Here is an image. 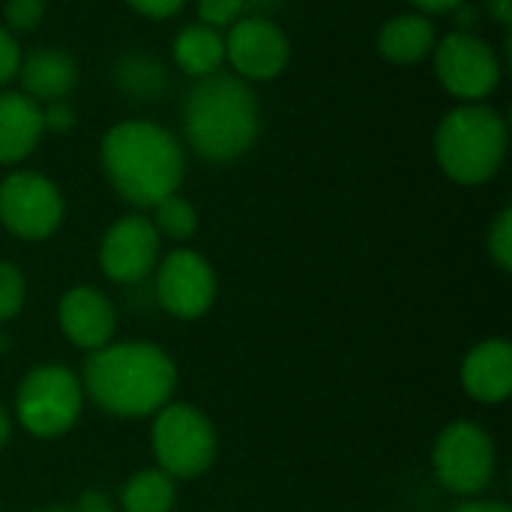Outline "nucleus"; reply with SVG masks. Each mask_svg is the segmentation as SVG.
Returning a JSON list of instances; mask_svg holds the SVG:
<instances>
[{
  "label": "nucleus",
  "instance_id": "nucleus-3",
  "mask_svg": "<svg viewBox=\"0 0 512 512\" xmlns=\"http://www.w3.org/2000/svg\"><path fill=\"white\" fill-rule=\"evenodd\" d=\"M183 126L192 150L207 162H234L258 138L255 93L237 75L198 78L186 96Z\"/></svg>",
  "mask_w": 512,
  "mask_h": 512
},
{
  "label": "nucleus",
  "instance_id": "nucleus-1",
  "mask_svg": "<svg viewBox=\"0 0 512 512\" xmlns=\"http://www.w3.org/2000/svg\"><path fill=\"white\" fill-rule=\"evenodd\" d=\"M84 396L114 417H150L177 387L174 360L153 342H108L81 369Z\"/></svg>",
  "mask_w": 512,
  "mask_h": 512
},
{
  "label": "nucleus",
  "instance_id": "nucleus-30",
  "mask_svg": "<svg viewBox=\"0 0 512 512\" xmlns=\"http://www.w3.org/2000/svg\"><path fill=\"white\" fill-rule=\"evenodd\" d=\"M453 512H512L507 504H501V501H468V504H462V507H456Z\"/></svg>",
  "mask_w": 512,
  "mask_h": 512
},
{
  "label": "nucleus",
  "instance_id": "nucleus-35",
  "mask_svg": "<svg viewBox=\"0 0 512 512\" xmlns=\"http://www.w3.org/2000/svg\"><path fill=\"white\" fill-rule=\"evenodd\" d=\"M39 512H72L69 507H48V510H39Z\"/></svg>",
  "mask_w": 512,
  "mask_h": 512
},
{
  "label": "nucleus",
  "instance_id": "nucleus-28",
  "mask_svg": "<svg viewBox=\"0 0 512 512\" xmlns=\"http://www.w3.org/2000/svg\"><path fill=\"white\" fill-rule=\"evenodd\" d=\"M126 3L147 18H171L183 9L186 0H126Z\"/></svg>",
  "mask_w": 512,
  "mask_h": 512
},
{
  "label": "nucleus",
  "instance_id": "nucleus-13",
  "mask_svg": "<svg viewBox=\"0 0 512 512\" xmlns=\"http://www.w3.org/2000/svg\"><path fill=\"white\" fill-rule=\"evenodd\" d=\"M57 324L63 336L78 351H99L114 339L117 330V312L111 300L93 288V285H75L60 297L57 306Z\"/></svg>",
  "mask_w": 512,
  "mask_h": 512
},
{
  "label": "nucleus",
  "instance_id": "nucleus-26",
  "mask_svg": "<svg viewBox=\"0 0 512 512\" xmlns=\"http://www.w3.org/2000/svg\"><path fill=\"white\" fill-rule=\"evenodd\" d=\"M18 63H21L18 42L12 39V33L6 27H0V87L18 72Z\"/></svg>",
  "mask_w": 512,
  "mask_h": 512
},
{
  "label": "nucleus",
  "instance_id": "nucleus-27",
  "mask_svg": "<svg viewBox=\"0 0 512 512\" xmlns=\"http://www.w3.org/2000/svg\"><path fill=\"white\" fill-rule=\"evenodd\" d=\"M42 123H45V129L66 132V129L75 126V114H72V108L66 105V99H57V102H48V108L42 111Z\"/></svg>",
  "mask_w": 512,
  "mask_h": 512
},
{
  "label": "nucleus",
  "instance_id": "nucleus-15",
  "mask_svg": "<svg viewBox=\"0 0 512 512\" xmlns=\"http://www.w3.org/2000/svg\"><path fill=\"white\" fill-rule=\"evenodd\" d=\"M24 96L33 102H57L66 99L78 81V66L63 48H36L18 63Z\"/></svg>",
  "mask_w": 512,
  "mask_h": 512
},
{
  "label": "nucleus",
  "instance_id": "nucleus-12",
  "mask_svg": "<svg viewBox=\"0 0 512 512\" xmlns=\"http://www.w3.org/2000/svg\"><path fill=\"white\" fill-rule=\"evenodd\" d=\"M225 57L234 72L249 81L276 78L288 63V39L285 33L264 15H246L231 24L225 39Z\"/></svg>",
  "mask_w": 512,
  "mask_h": 512
},
{
  "label": "nucleus",
  "instance_id": "nucleus-8",
  "mask_svg": "<svg viewBox=\"0 0 512 512\" xmlns=\"http://www.w3.org/2000/svg\"><path fill=\"white\" fill-rule=\"evenodd\" d=\"M63 222L60 189L36 174L15 171L0 183V225L21 240H45Z\"/></svg>",
  "mask_w": 512,
  "mask_h": 512
},
{
  "label": "nucleus",
  "instance_id": "nucleus-20",
  "mask_svg": "<svg viewBox=\"0 0 512 512\" xmlns=\"http://www.w3.org/2000/svg\"><path fill=\"white\" fill-rule=\"evenodd\" d=\"M117 84L135 99H156L165 90V69L147 54H129L117 66Z\"/></svg>",
  "mask_w": 512,
  "mask_h": 512
},
{
  "label": "nucleus",
  "instance_id": "nucleus-21",
  "mask_svg": "<svg viewBox=\"0 0 512 512\" xmlns=\"http://www.w3.org/2000/svg\"><path fill=\"white\" fill-rule=\"evenodd\" d=\"M150 222H153L156 234H162V237H168L174 243H183L198 231L195 207L186 198H180L177 192L153 204V219Z\"/></svg>",
  "mask_w": 512,
  "mask_h": 512
},
{
  "label": "nucleus",
  "instance_id": "nucleus-23",
  "mask_svg": "<svg viewBox=\"0 0 512 512\" xmlns=\"http://www.w3.org/2000/svg\"><path fill=\"white\" fill-rule=\"evenodd\" d=\"M489 258L495 261L498 270L510 273L512 270V210L504 207L498 219L489 228Z\"/></svg>",
  "mask_w": 512,
  "mask_h": 512
},
{
  "label": "nucleus",
  "instance_id": "nucleus-33",
  "mask_svg": "<svg viewBox=\"0 0 512 512\" xmlns=\"http://www.w3.org/2000/svg\"><path fill=\"white\" fill-rule=\"evenodd\" d=\"M9 435H12V420H9V411H6V408L0 405V450L6 447Z\"/></svg>",
  "mask_w": 512,
  "mask_h": 512
},
{
  "label": "nucleus",
  "instance_id": "nucleus-5",
  "mask_svg": "<svg viewBox=\"0 0 512 512\" xmlns=\"http://www.w3.org/2000/svg\"><path fill=\"white\" fill-rule=\"evenodd\" d=\"M84 405L81 378L60 363H42L24 375L15 393V417L36 438L66 435Z\"/></svg>",
  "mask_w": 512,
  "mask_h": 512
},
{
  "label": "nucleus",
  "instance_id": "nucleus-22",
  "mask_svg": "<svg viewBox=\"0 0 512 512\" xmlns=\"http://www.w3.org/2000/svg\"><path fill=\"white\" fill-rule=\"evenodd\" d=\"M24 297H27V282L21 270L9 261H0V324L18 318V312L24 309Z\"/></svg>",
  "mask_w": 512,
  "mask_h": 512
},
{
  "label": "nucleus",
  "instance_id": "nucleus-32",
  "mask_svg": "<svg viewBox=\"0 0 512 512\" xmlns=\"http://www.w3.org/2000/svg\"><path fill=\"white\" fill-rule=\"evenodd\" d=\"M510 3L512 0H492V6H489L492 15H495L501 24H510Z\"/></svg>",
  "mask_w": 512,
  "mask_h": 512
},
{
  "label": "nucleus",
  "instance_id": "nucleus-7",
  "mask_svg": "<svg viewBox=\"0 0 512 512\" xmlns=\"http://www.w3.org/2000/svg\"><path fill=\"white\" fill-rule=\"evenodd\" d=\"M495 468H498L495 441L483 426L471 420H459L450 423L435 438L432 471L447 492L462 498H477L492 486Z\"/></svg>",
  "mask_w": 512,
  "mask_h": 512
},
{
  "label": "nucleus",
  "instance_id": "nucleus-19",
  "mask_svg": "<svg viewBox=\"0 0 512 512\" xmlns=\"http://www.w3.org/2000/svg\"><path fill=\"white\" fill-rule=\"evenodd\" d=\"M177 504V480L162 468H147L132 474L120 489L123 512H171Z\"/></svg>",
  "mask_w": 512,
  "mask_h": 512
},
{
  "label": "nucleus",
  "instance_id": "nucleus-31",
  "mask_svg": "<svg viewBox=\"0 0 512 512\" xmlns=\"http://www.w3.org/2000/svg\"><path fill=\"white\" fill-rule=\"evenodd\" d=\"M417 9H423V12H450V9H456L462 0H411Z\"/></svg>",
  "mask_w": 512,
  "mask_h": 512
},
{
  "label": "nucleus",
  "instance_id": "nucleus-2",
  "mask_svg": "<svg viewBox=\"0 0 512 512\" xmlns=\"http://www.w3.org/2000/svg\"><path fill=\"white\" fill-rule=\"evenodd\" d=\"M102 168L117 195L135 207H153L183 183V150L177 138L147 120H126L102 138Z\"/></svg>",
  "mask_w": 512,
  "mask_h": 512
},
{
  "label": "nucleus",
  "instance_id": "nucleus-29",
  "mask_svg": "<svg viewBox=\"0 0 512 512\" xmlns=\"http://www.w3.org/2000/svg\"><path fill=\"white\" fill-rule=\"evenodd\" d=\"M72 512H117L114 510V501L108 498V495H102V492H96V489H90V492H81L78 495V501H75V507H69Z\"/></svg>",
  "mask_w": 512,
  "mask_h": 512
},
{
  "label": "nucleus",
  "instance_id": "nucleus-9",
  "mask_svg": "<svg viewBox=\"0 0 512 512\" xmlns=\"http://www.w3.org/2000/svg\"><path fill=\"white\" fill-rule=\"evenodd\" d=\"M156 300L180 321L207 315L216 300V273L210 261L192 249L168 252L156 267Z\"/></svg>",
  "mask_w": 512,
  "mask_h": 512
},
{
  "label": "nucleus",
  "instance_id": "nucleus-18",
  "mask_svg": "<svg viewBox=\"0 0 512 512\" xmlns=\"http://www.w3.org/2000/svg\"><path fill=\"white\" fill-rule=\"evenodd\" d=\"M174 60L186 75L207 78L219 72L225 60V39L219 30L207 24H189L177 39H174Z\"/></svg>",
  "mask_w": 512,
  "mask_h": 512
},
{
  "label": "nucleus",
  "instance_id": "nucleus-24",
  "mask_svg": "<svg viewBox=\"0 0 512 512\" xmlns=\"http://www.w3.org/2000/svg\"><path fill=\"white\" fill-rule=\"evenodd\" d=\"M42 15H45V0H6L3 6L6 30H18V33L36 30Z\"/></svg>",
  "mask_w": 512,
  "mask_h": 512
},
{
  "label": "nucleus",
  "instance_id": "nucleus-11",
  "mask_svg": "<svg viewBox=\"0 0 512 512\" xmlns=\"http://www.w3.org/2000/svg\"><path fill=\"white\" fill-rule=\"evenodd\" d=\"M159 264V234L147 216L117 219L99 243V267L117 285H135Z\"/></svg>",
  "mask_w": 512,
  "mask_h": 512
},
{
  "label": "nucleus",
  "instance_id": "nucleus-6",
  "mask_svg": "<svg viewBox=\"0 0 512 512\" xmlns=\"http://www.w3.org/2000/svg\"><path fill=\"white\" fill-rule=\"evenodd\" d=\"M150 447L156 465L174 480H192L216 462V429L195 405H165L153 417Z\"/></svg>",
  "mask_w": 512,
  "mask_h": 512
},
{
  "label": "nucleus",
  "instance_id": "nucleus-4",
  "mask_svg": "<svg viewBox=\"0 0 512 512\" xmlns=\"http://www.w3.org/2000/svg\"><path fill=\"white\" fill-rule=\"evenodd\" d=\"M507 153V120L489 105L450 111L435 132V156L444 174L465 186L492 180Z\"/></svg>",
  "mask_w": 512,
  "mask_h": 512
},
{
  "label": "nucleus",
  "instance_id": "nucleus-25",
  "mask_svg": "<svg viewBox=\"0 0 512 512\" xmlns=\"http://www.w3.org/2000/svg\"><path fill=\"white\" fill-rule=\"evenodd\" d=\"M243 0H198V15L201 24L219 30V27H231L240 15H243Z\"/></svg>",
  "mask_w": 512,
  "mask_h": 512
},
{
  "label": "nucleus",
  "instance_id": "nucleus-10",
  "mask_svg": "<svg viewBox=\"0 0 512 512\" xmlns=\"http://www.w3.org/2000/svg\"><path fill=\"white\" fill-rule=\"evenodd\" d=\"M435 69L447 93L465 102L486 99L501 81V63L495 51L474 33H450L441 39Z\"/></svg>",
  "mask_w": 512,
  "mask_h": 512
},
{
  "label": "nucleus",
  "instance_id": "nucleus-17",
  "mask_svg": "<svg viewBox=\"0 0 512 512\" xmlns=\"http://www.w3.org/2000/svg\"><path fill=\"white\" fill-rule=\"evenodd\" d=\"M435 48V24L426 15H396L378 33V51L390 63H417Z\"/></svg>",
  "mask_w": 512,
  "mask_h": 512
},
{
  "label": "nucleus",
  "instance_id": "nucleus-16",
  "mask_svg": "<svg viewBox=\"0 0 512 512\" xmlns=\"http://www.w3.org/2000/svg\"><path fill=\"white\" fill-rule=\"evenodd\" d=\"M45 132L42 108L24 93H0V162L12 165L33 153Z\"/></svg>",
  "mask_w": 512,
  "mask_h": 512
},
{
  "label": "nucleus",
  "instance_id": "nucleus-14",
  "mask_svg": "<svg viewBox=\"0 0 512 512\" xmlns=\"http://www.w3.org/2000/svg\"><path fill=\"white\" fill-rule=\"evenodd\" d=\"M462 387L480 405H501L512 393V345L507 339H483L462 360Z\"/></svg>",
  "mask_w": 512,
  "mask_h": 512
},
{
  "label": "nucleus",
  "instance_id": "nucleus-34",
  "mask_svg": "<svg viewBox=\"0 0 512 512\" xmlns=\"http://www.w3.org/2000/svg\"><path fill=\"white\" fill-rule=\"evenodd\" d=\"M243 6H255V9H276L279 0H243Z\"/></svg>",
  "mask_w": 512,
  "mask_h": 512
}]
</instances>
